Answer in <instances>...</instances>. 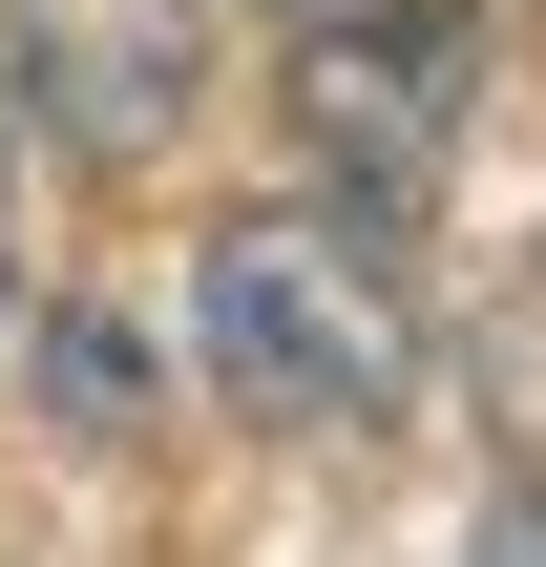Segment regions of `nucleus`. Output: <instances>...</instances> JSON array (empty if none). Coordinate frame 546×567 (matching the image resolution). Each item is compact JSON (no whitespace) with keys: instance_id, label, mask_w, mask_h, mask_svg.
<instances>
[{"instance_id":"2","label":"nucleus","mask_w":546,"mask_h":567,"mask_svg":"<svg viewBox=\"0 0 546 567\" xmlns=\"http://www.w3.org/2000/svg\"><path fill=\"white\" fill-rule=\"evenodd\" d=\"M463 105H484V21L463 0H316L295 21V126H316V168H358V210H400L463 147Z\"/></svg>"},{"instance_id":"4","label":"nucleus","mask_w":546,"mask_h":567,"mask_svg":"<svg viewBox=\"0 0 546 567\" xmlns=\"http://www.w3.org/2000/svg\"><path fill=\"white\" fill-rule=\"evenodd\" d=\"M42 400H63L84 442H126V421H147V358H126L105 316H42Z\"/></svg>"},{"instance_id":"3","label":"nucleus","mask_w":546,"mask_h":567,"mask_svg":"<svg viewBox=\"0 0 546 567\" xmlns=\"http://www.w3.org/2000/svg\"><path fill=\"white\" fill-rule=\"evenodd\" d=\"M189 0H21V105L63 126V147H105V168H147L168 126H189Z\"/></svg>"},{"instance_id":"6","label":"nucleus","mask_w":546,"mask_h":567,"mask_svg":"<svg viewBox=\"0 0 546 567\" xmlns=\"http://www.w3.org/2000/svg\"><path fill=\"white\" fill-rule=\"evenodd\" d=\"M274 21H316V0H274Z\"/></svg>"},{"instance_id":"1","label":"nucleus","mask_w":546,"mask_h":567,"mask_svg":"<svg viewBox=\"0 0 546 567\" xmlns=\"http://www.w3.org/2000/svg\"><path fill=\"white\" fill-rule=\"evenodd\" d=\"M189 358H210V400L295 421V442H379V421L421 400V316H400L379 231L316 210V189L231 210V231L189 252Z\"/></svg>"},{"instance_id":"5","label":"nucleus","mask_w":546,"mask_h":567,"mask_svg":"<svg viewBox=\"0 0 546 567\" xmlns=\"http://www.w3.org/2000/svg\"><path fill=\"white\" fill-rule=\"evenodd\" d=\"M484 567H546V484H505V505H484Z\"/></svg>"}]
</instances>
